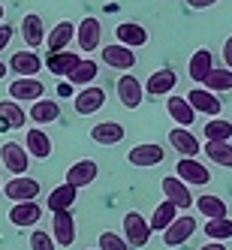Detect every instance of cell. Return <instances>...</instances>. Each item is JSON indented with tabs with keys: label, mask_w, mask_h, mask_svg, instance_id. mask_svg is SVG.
Listing matches in <instances>:
<instances>
[{
	"label": "cell",
	"mask_w": 232,
	"mask_h": 250,
	"mask_svg": "<svg viewBox=\"0 0 232 250\" xmlns=\"http://www.w3.org/2000/svg\"><path fill=\"white\" fill-rule=\"evenodd\" d=\"M124 241L133 247H145L151 241V223L142 217L139 211H127L124 214Z\"/></svg>",
	"instance_id": "cell-1"
},
{
	"label": "cell",
	"mask_w": 232,
	"mask_h": 250,
	"mask_svg": "<svg viewBox=\"0 0 232 250\" xmlns=\"http://www.w3.org/2000/svg\"><path fill=\"white\" fill-rule=\"evenodd\" d=\"M3 193H6V199H12V205H19V202H37L40 181H37V178H30V175L12 178L9 184H3Z\"/></svg>",
	"instance_id": "cell-2"
},
{
	"label": "cell",
	"mask_w": 232,
	"mask_h": 250,
	"mask_svg": "<svg viewBox=\"0 0 232 250\" xmlns=\"http://www.w3.org/2000/svg\"><path fill=\"white\" fill-rule=\"evenodd\" d=\"M163 157H166V151L160 148L157 142H142V145H136V148L127 151V160H130L133 166H139V169L160 166V163H163Z\"/></svg>",
	"instance_id": "cell-3"
},
{
	"label": "cell",
	"mask_w": 232,
	"mask_h": 250,
	"mask_svg": "<svg viewBox=\"0 0 232 250\" xmlns=\"http://www.w3.org/2000/svg\"><path fill=\"white\" fill-rule=\"evenodd\" d=\"M163 196H166V202H172L178 211H184L187 214V208L193 205V193H190V187L184 184V181H178L175 175H166L163 178Z\"/></svg>",
	"instance_id": "cell-4"
},
{
	"label": "cell",
	"mask_w": 232,
	"mask_h": 250,
	"mask_svg": "<svg viewBox=\"0 0 232 250\" xmlns=\"http://www.w3.org/2000/svg\"><path fill=\"white\" fill-rule=\"evenodd\" d=\"M175 178L178 181H184V184H196V187H205L208 181H211V172H208V166H202L199 160H187V157H181L178 160V166H175Z\"/></svg>",
	"instance_id": "cell-5"
},
{
	"label": "cell",
	"mask_w": 232,
	"mask_h": 250,
	"mask_svg": "<svg viewBox=\"0 0 232 250\" xmlns=\"http://www.w3.org/2000/svg\"><path fill=\"white\" fill-rule=\"evenodd\" d=\"M190 105H193V112L196 115H208V118H220V109H223V103L217 100V94H211V91H205V87H193V91L184 97Z\"/></svg>",
	"instance_id": "cell-6"
},
{
	"label": "cell",
	"mask_w": 232,
	"mask_h": 250,
	"mask_svg": "<svg viewBox=\"0 0 232 250\" xmlns=\"http://www.w3.org/2000/svg\"><path fill=\"white\" fill-rule=\"evenodd\" d=\"M193 232H196V220L190 217V214H178V217L172 220V226L163 232V244L166 247H181L184 241H190Z\"/></svg>",
	"instance_id": "cell-7"
},
{
	"label": "cell",
	"mask_w": 232,
	"mask_h": 250,
	"mask_svg": "<svg viewBox=\"0 0 232 250\" xmlns=\"http://www.w3.org/2000/svg\"><path fill=\"white\" fill-rule=\"evenodd\" d=\"M0 160H3L6 172H12L15 178H21L27 172V166H30V154L21 145H15V142H6V145L0 148Z\"/></svg>",
	"instance_id": "cell-8"
},
{
	"label": "cell",
	"mask_w": 232,
	"mask_h": 250,
	"mask_svg": "<svg viewBox=\"0 0 232 250\" xmlns=\"http://www.w3.org/2000/svg\"><path fill=\"white\" fill-rule=\"evenodd\" d=\"M103 63L112 66V69H121V73H127V69L136 66V51L127 48V45H118V42H109L103 48Z\"/></svg>",
	"instance_id": "cell-9"
},
{
	"label": "cell",
	"mask_w": 232,
	"mask_h": 250,
	"mask_svg": "<svg viewBox=\"0 0 232 250\" xmlns=\"http://www.w3.org/2000/svg\"><path fill=\"white\" fill-rule=\"evenodd\" d=\"M118 100L124 109H139L142 100H145V87L136 76H121L118 79Z\"/></svg>",
	"instance_id": "cell-10"
},
{
	"label": "cell",
	"mask_w": 232,
	"mask_h": 250,
	"mask_svg": "<svg viewBox=\"0 0 232 250\" xmlns=\"http://www.w3.org/2000/svg\"><path fill=\"white\" fill-rule=\"evenodd\" d=\"M42 220V205L40 202H19L9 208V223L19 229H30Z\"/></svg>",
	"instance_id": "cell-11"
},
{
	"label": "cell",
	"mask_w": 232,
	"mask_h": 250,
	"mask_svg": "<svg viewBox=\"0 0 232 250\" xmlns=\"http://www.w3.org/2000/svg\"><path fill=\"white\" fill-rule=\"evenodd\" d=\"M97 175H100V166L94 163V160H79V163L69 166L66 181H63V184L82 190V187H87V184H94V181H97Z\"/></svg>",
	"instance_id": "cell-12"
},
{
	"label": "cell",
	"mask_w": 232,
	"mask_h": 250,
	"mask_svg": "<svg viewBox=\"0 0 232 250\" xmlns=\"http://www.w3.org/2000/svg\"><path fill=\"white\" fill-rule=\"evenodd\" d=\"M73 105H76L79 115H94V112H100L103 105H105V91L97 87V84L82 87V91L76 94V100H73Z\"/></svg>",
	"instance_id": "cell-13"
},
{
	"label": "cell",
	"mask_w": 232,
	"mask_h": 250,
	"mask_svg": "<svg viewBox=\"0 0 232 250\" xmlns=\"http://www.w3.org/2000/svg\"><path fill=\"white\" fill-rule=\"evenodd\" d=\"M51 238H55V244H63V247L76 241V220L69 211H58L51 217Z\"/></svg>",
	"instance_id": "cell-14"
},
{
	"label": "cell",
	"mask_w": 232,
	"mask_h": 250,
	"mask_svg": "<svg viewBox=\"0 0 232 250\" xmlns=\"http://www.w3.org/2000/svg\"><path fill=\"white\" fill-rule=\"evenodd\" d=\"M100 33H103L100 19H94V15H84L82 24L76 27V42H79V48H82V51H94V48L100 45Z\"/></svg>",
	"instance_id": "cell-15"
},
{
	"label": "cell",
	"mask_w": 232,
	"mask_h": 250,
	"mask_svg": "<svg viewBox=\"0 0 232 250\" xmlns=\"http://www.w3.org/2000/svg\"><path fill=\"white\" fill-rule=\"evenodd\" d=\"M115 37H118V45H127V48H142L148 42V30L142 27V24H136V21H121L118 27H115Z\"/></svg>",
	"instance_id": "cell-16"
},
{
	"label": "cell",
	"mask_w": 232,
	"mask_h": 250,
	"mask_svg": "<svg viewBox=\"0 0 232 250\" xmlns=\"http://www.w3.org/2000/svg\"><path fill=\"white\" fill-rule=\"evenodd\" d=\"M169 145L181 154V157H187V160H196V154L202 151V148H199V139H196L190 130H184V127L169 130Z\"/></svg>",
	"instance_id": "cell-17"
},
{
	"label": "cell",
	"mask_w": 232,
	"mask_h": 250,
	"mask_svg": "<svg viewBox=\"0 0 232 250\" xmlns=\"http://www.w3.org/2000/svg\"><path fill=\"white\" fill-rule=\"evenodd\" d=\"M9 69L21 79H33L42 69V61H40L37 51H15L12 61H9Z\"/></svg>",
	"instance_id": "cell-18"
},
{
	"label": "cell",
	"mask_w": 232,
	"mask_h": 250,
	"mask_svg": "<svg viewBox=\"0 0 232 250\" xmlns=\"http://www.w3.org/2000/svg\"><path fill=\"white\" fill-rule=\"evenodd\" d=\"M42 94H45V87H42L40 79H15V82L9 84V97H12L15 103H21V100L37 103V100H42Z\"/></svg>",
	"instance_id": "cell-19"
},
{
	"label": "cell",
	"mask_w": 232,
	"mask_h": 250,
	"mask_svg": "<svg viewBox=\"0 0 232 250\" xmlns=\"http://www.w3.org/2000/svg\"><path fill=\"white\" fill-rule=\"evenodd\" d=\"M73 40H76V24H73V21H58L55 30L45 37L51 55H61V51H66V45L73 42Z\"/></svg>",
	"instance_id": "cell-20"
},
{
	"label": "cell",
	"mask_w": 232,
	"mask_h": 250,
	"mask_svg": "<svg viewBox=\"0 0 232 250\" xmlns=\"http://www.w3.org/2000/svg\"><path fill=\"white\" fill-rule=\"evenodd\" d=\"M178 84V76L172 73V69H154V73L148 76V84H145V94L151 97H163V94H172Z\"/></svg>",
	"instance_id": "cell-21"
},
{
	"label": "cell",
	"mask_w": 232,
	"mask_h": 250,
	"mask_svg": "<svg viewBox=\"0 0 232 250\" xmlns=\"http://www.w3.org/2000/svg\"><path fill=\"white\" fill-rule=\"evenodd\" d=\"M124 136H127V130H124V124H118V121L94 124V130H91V139L97 142V145H118Z\"/></svg>",
	"instance_id": "cell-22"
},
{
	"label": "cell",
	"mask_w": 232,
	"mask_h": 250,
	"mask_svg": "<svg viewBox=\"0 0 232 250\" xmlns=\"http://www.w3.org/2000/svg\"><path fill=\"white\" fill-rule=\"evenodd\" d=\"M24 151H27L30 157H37V160H48V157H51V139H48V133H45V130H40V127L27 130Z\"/></svg>",
	"instance_id": "cell-23"
},
{
	"label": "cell",
	"mask_w": 232,
	"mask_h": 250,
	"mask_svg": "<svg viewBox=\"0 0 232 250\" xmlns=\"http://www.w3.org/2000/svg\"><path fill=\"white\" fill-rule=\"evenodd\" d=\"M166 112H169V118L175 124H181L184 130H190V124H196V112L184 97H169L166 100Z\"/></svg>",
	"instance_id": "cell-24"
},
{
	"label": "cell",
	"mask_w": 232,
	"mask_h": 250,
	"mask_svg": "<svg viewBox=\"0 0 232 250\" xmlns=\"http://www.w3.org/2000/svg\"><path fill=\"white\" fill-rule=\"evenodd\" d=\"M21 37L27 42V48H37L45 42V30H42V19L37 12H27L24 19H21Z\"/></svg>",
	"instance_id": "cell-25"
},
{
	"label": "cell",
	"mask_w": 232,
	"mask_h": 250,
	"mask_svg": "<svg viewBox=\"0 0 232 250\" xmlns=\"http://www.w3.org/2000/svg\"><path fill=\"white\" fill-rule=\"evenodd\" d=\"M214 69V58H211V51L208 48H196L193 51V58H190V63H187V76L193 79V82H205V76Z\"/></svg>",
	"instance_id": "cell-26"
},
{
	"label": "cell",
	"mask_w": 232,
	"mask_h": 250,
	"mask_svg": "<svg viewBox=\"0 0 232 250\" xmlns=\"http://www.w3.org/2000/svg\"><path fill=\"white\" fill-rule=\"evenodd\" d=\"M82 63V58L76 55V51H61V55H48V61H45V66L51 69L55 76H63V79H69L73 76V69Z\"/></svg>",
	"instance_id": "cell-27"
},
{
	"label": "cell",
	"mask_w": 232,
	"mask_h": 250,
	"mask_svg": "<svg viewBox=\"0 0 232 250\" xmlns=\"http://www.w3.org/2000/svg\"><path fill=\"white\" fill-rule=\"evenodd\" d=\"M76 196H79V190L76 187H69V184H58L55 190H51V196H48V211L51 214H58V211H69L73 208V202H76Z\"/></svg>",
	"instance_id": "cell-28"
},
{
	"label": "cell",
	"mask_w": 232,
	"mask_h": 250,
	"mask_svg": "<svg viewBox=\"0 0 232 250\" xmlns=\"http://www.w3.org/2000/svg\"><path fill=\"white\" fill-rule=\"evenodd\" d=\"M193 202L199 208V214L208 217V220H226L229 217V208H226V202L220 196H199V199H193Z\"/></svg>",
	"instance_id": "cell-29"
},
{
	"label": "cell",
	"mask_w": 232,
	"mask_h": 250,
	"mask_svg": "<svg viewBox=\"0 0 232 250\" xmlns=\"http://www.w3.org/2000/svg\"><path fill=\"white\" fill-rule=\"evenodd\" d=\"M33 124H55L61 118V105L58 100H37L30 105V115H27Z\"/></svg>",
	"instance_id": "cell-30"
},
{
	"label": "cell",
	"mask_w": 232,
	"mask_h": 250,
	"mask_svg": "<svg viewBox=\"0 0 232 250\" xmlns=\"http://www.w3.org/2000/svg\"><path fill=\"white\" fill-rule=\"evenodd\" d=\"M175 217H178V208H175L172 202H166V199H163V202L154 208L151 220H148V223H151V232H166V229L172 226V220H175Z\"/></svg>",
	"instance_id": "cell-31"
},
{
	"label": "cell",
	"mask_w": 232,
	"mask_h": 250,
	"mask_svg": "<svg viewBox=\"0 0 232 250\" xmlns=\"http://www.w3.org/2000/svg\"><path fill=\"white\" fill-rule=\"evenodd\" d=\"M0 118L6 121L9 130H19V127H24V124H27V112L15 100H0Z\"/></svg>",
	"instance_id": "cell-32"
},
{
	"label": "cell",
	"mask_w": 232,
	"mask_h": 250,
	"mask_svg": "<svg viewBox=\"0 0 232 250\" xmlns=\"http://www.w3.org/2000/svg\"><path fill=\"white\" fill-rule=\"evenodd\" d=\"M205 142H232V121H223V118H211L205 127Z\"/></svg>",
	"instance_id": "cell-33"
},
{
	"label": "cell",
	"mask_w": 232,
	"mask_h": 250,
	"mask_svg": "<svg viewBox=\"0 0 232 250\" xmlns=\"http://www.w3.org/2000/svg\"><path fill=\"white\" fill-rule=\"evenodd\" d=\"M97 76H100V63L87 58V61H82V63L73 69V76H69L66 82H69V84H82V87H91V82H94Z\"/></svg>",
	"instance_id": "cell-34"
},
{
	"label": "cell",
	"mask_w": 232,
	"mask_h": 250,
	"mask_svg": "<svg viewBox=\"0 0 232 250\" xmlns=\"http://www.w3.org/2000/svg\"><path fill=\"white\" fill-rule=\"evenodd\" d=\"M205 91L211 94H223V91H232V69H211V73L205 76Z\"/></svg>",
	"instance_id": "cell-35"
},
{
	"label": "cell",
	"mask_w": 232,
	"mask_h": 250,
	"mask_svg": "<svg viewBox=\"0 0 232 250\" xmlns=\"http://www.w3.org/2000/svg\"><path fill=\"white\" fill-rule=\"evenodd\" d=\"M202 151L208 154V160H211V163L232 169V142H208V145H205Z\"/></svg>",
	"instance_id": "cell-36"
},
{
	"label": "cell",
	"mask_w": 232,
	"mask_h": 250,
	"mask_svg": "<svg viewBox=\"0 0 232 250\" xmlns=\"http://www.w3.org/2000/svg\"><path fill=\"white\" fill-rule=\"evenodd\" d=\"M205 238L211 241H229L232 238V220H208L205 223Z\"/></svg>",
	"instance_id": "cell-37"
},
{
	"label": "cell",
	"mask_w": 232,
	"mask_h": 250,
	"mask_svg": "<svg viewBox=\"0 0 232 250\" xmlns=\"http://www.w3.org/2000/svg\"><path fill=\"white\" fill-rule=\"evenodd\" d=\"M97 250H130V244L124 241V235H118V232H100V238H97Z\"/></svg>",
	"instance_id": "cell-38"
},
{
	"label": "cell",
	"mask_w": 232,
	"mask_h": 250,
	"mask_svg": "<svg viewBox=\"0 0 232 250\" xmlns=\"http://www.w3.org/2000/svg\"><path fill=\"white\" fill-rule=\"evenodd\" d=\"M30 250H58V244H55V238H51V232L33 229L30 232Z\"/></svg>",
	"instance_id": "cell-39"
},
{
	"label": "cell",
	"mask_w": 232,
	"mask_h": 250,
	"mask_svg": "<svg viewBox=\"0 0 232 250\" xmlns=\"http://www.w3.org/2000/svg\"><path fill=\"white\" fill-rule=\"evenodd\" d=\"M12 33H15V27H12V24H0V51H3V48L9 45Z\"/></svg>",
	"instance_id": "cell-40"
},
{
	"label": "cell",
	"mask_w": 232,
	"mask_h": 250,
	"mask_svg": "<svg viewBox=\"0 0 232 250\" xmlns=\"http://www.w3.org/2000/svg\"><path fill=\"white\" fill-rule=\"evenodd\" d=\"M58 97H61V100H66V97H73V100H76L73 84H69V82H61V84H58Z\"/></svg>",
	"instance_id": "cell-41"
},
{
	"label": "cell",
	"mask_w": 232,
	"mask_h": 250,
	"mask_svg": "<svg viewBox=\"0 0 232 250\" xmlns=\"http://www.w3.org/2000/svg\"><path fill=\"white\" fill-rule=\"evenodd\" d=\"M214 3H220V0H187V6H193V9H208Z\"/></svg>",
	"instance_id": "cell-42"
},
{
	"label": "cell",
	"mask_w": 232,
	"mask_h": 250,
	"mask_svg": "<svg viewBox=\"0 0 232 250\" xmlns=\"http://www.w3.org/2000/svg\"><path fill=\"white\" fill-rule=\"evenodd\" d=\"M223 61H226V69H232V37L223 42Z\"/></svg>",
	"instance_id": "cell-43"
},
{
	"label": "cell",
	"mask_w": 232,
	"mask_h": 250,
	"mask_svg": "<svg viewBox=\"0 0 232 250\" xmlns=\"http://www.w3.org/2000/svg\"><path fill=\"white\" fill-rule=\"evenodd\" d=\"M199 250H226V244H220V241H214V244H202Z\"/></svg>",
	"instance_id": "cell-44"
},
{
	"label": "cell",
	"mask_w": 232,
	"mask_h": 250,
	"mask_svg": "<svg viewBox=\"0 0 232 250\" xmlns=\"http://www.w3.org/2000/svg\"><path fill=\"white\" fill-rule=\"evenodd\" d=\"M3 76H6V63H3V61H0V79H3Z\"/></svg>",
	"instance_id": "cell-45"
},
{
	"label": "cell",
	"mask_w": 232,
	"mask_h": 250,
	"mask_svg": "<svg viewBox=\"0 0 232 250\" xmlns=\"http://www.w3.org/2000/svg\"><path fill=\"white\" fill-rule=\"evenodd\" d=\"M6 130H9V127H6V121H3V118H0V133H6Z\"/></svg>",
	"instance_id": "cell-46"
},
{
	"label": "cell",
	"mask_w": 232,
	"mask_h": 250,
	"mask_svg": "<svg viewBox=\"0 0 232 250\" xmlns=\"http://www.w3.org/2000/svg\"><path fill=\"white\" fill-rule=\"evenodd\" d=\"M0 21H3V3H0Z\"/></svg>",
	"instance_id": "cell-47"
},
{
	"label": "cell",
	"mask_w": 232,
	"mask_h": 250,
	"mask_svg": "<svg viewBox=\"0 0 232 250\" xmlns=\"http://www.w3.org/2000/svg\"><path fill=\"white\" fill-rule=\"evenodd\" d=\"M0 190H3V181H0Z\"/></svg>",
	"instance_id": "cell-48"
}]
</instances>
